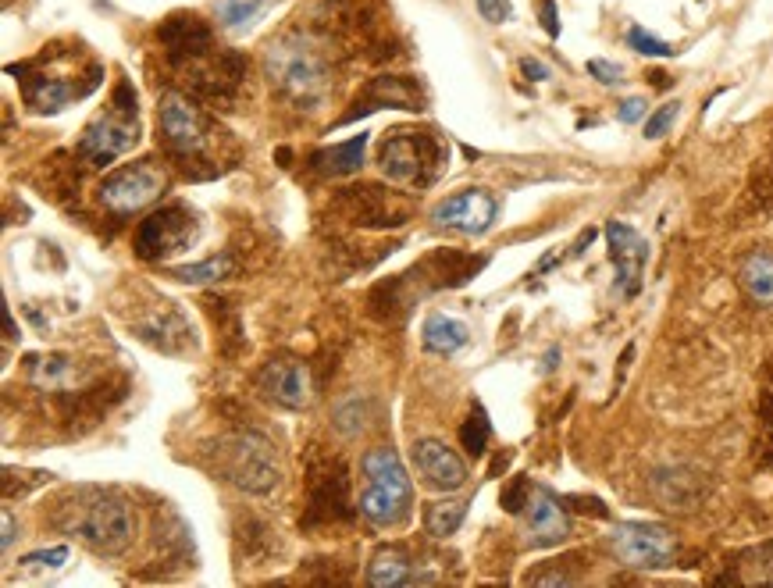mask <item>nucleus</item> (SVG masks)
I'll list each match as a JSON object with an SVG mask.
<instances>
[{
    "label": "nucleus",
    "instance_id": "1",
    "mask_svg": "<svg viewBox=\"0 0 773 588\" xmlns=\"http://www.w3.org/2000/svg\"><path fill=\"white\" fill-rule=\"evenodd\" d=\"M50 521L65 531V535L86 542V546L100 556L125 553L132 542L129 503L107 489H90V485H86V489L68 492V496L54 507V517H50Z\"/></svg>",
    "mask_w": 773,
    "mask_h": 588
},
{
    "label": "nucleus",
    "instance_id": "2",
    "mask_svg": "<svg viewBox=\"0 0 773 588\" xmlns=\"http://www.w3.org/2000/svg\"><path fill=\"white\" fill-rule=\"evenodd\" d=\"M264 75L282 97L314 107L328 97L332 68L307 33H282L264 47Z\"/></svg>",
    "mask_w": 773,
    "mask_h": 588
},
{
    "label": "nucleus",
    "instance_id": "3",
    "mask_svg": "<svg viewBox=\"0 0 773 588\" xmlns=\"http://www.w3.org/2000/svg\"><path fill=\"white\" fill-rule=\"evenodd\" d=\"M449 164V147L435 132L396 129L378 147V168L399 186H432Z\"/></svg>",
    "mask_w": 773,
    "mask_h": 588
},
{
    "label": "nucleus",
    "instance_id": "4",
    "mask_svg": "<svg viewBox=\"0 0 773 588\" xmlns=\"http://www.w3.org/2000/svg\"><path fill=\"white\" fill-rule=\"evenodd\" d=\"M367 474V492L360 496V514L375 528H392L410 514V499H414V485L407 478V467L399 460L396 450L378 446L360 460Z\"/></svg>",
    "mask_w": 773,
    "mask_h": 588
},
{
    "label": "nucleus",
    "instance_id": "5",
    "mask_svg": "<svg viewBox=\"0 0 773 588\" xmlns=\"http://www.w3.org/2000/svg\"><path fill=\"white\" fill-rule=\"evenodd\" d=\"M139 143V125H136V90L129 82H118L114 100L97 122L86 125L79 136V154L93 164H111L125 157Z\"/></svg>",
    "mask_w": 773,
    "mask_h": 588
},
{
    "label": "nucleus",
    "instance_id": "6",
    "mask_svg": "<svg viewBox=\"0 0 773 588\" xmlns=\"http://www.w3.org/2000/svg\"><path fill=\"white\" fill-rule=\"evenodd\" d=\"M218 474L243 492L264 496L278 485L275 446L261 432H236L218 442Z\"/></svg>",
    "mask_w": 773,
    "mask_h": 588
},
{
    "label": "nucleus",
    "instance_id": "7",
    "mask_svg": "<svg viewBox=\"0 0 773 588\" xmlns=\"http://www.w3.org/2000/svg\"><path fill=\"white\" fill-rule=\"evenodd\" d=\"M200 236V221L186 204H168L154 211L136 229V257L139 261H168L182 254Z\"/></svg>",
    "mask_w": 773,
    "mask_h": 588
},
{
    "label": "nucleus",
    "instance_id": "8",
    "mask_svg": "<svg viewBox=\"0 0 773 588\" xmlns=\"http://www.w3.org/2000/svg\"><path fill=\"white\" fill-rule=\"evenodd\" d=\"M610 549L624 567L635 571H663L674 564L677 539L674 531L652 521H624L613 528Z\"/></svg>",
    "mask_w": 773,
    "mask_h": 588
},
{
    "label": "nucleus",
    "instance_id": "9",
    "mask_svg": "<svg viewBox=\"0 0 773 588\" xmlns=\"http://www.w3.org/2000/svg\"><path fill=\"white\" fill-rule=\"evenodd\" d=\"M164 186H168V179H164V168L157 161L125 164V168H118L100 182V204L111 214L143 211L164 193Z\"/></svg>",
    "mask_w": 773,
    "mask_h": 588
},
{
    "label": "nucleus",
    "instance_id": "10",
    "mask_svg": "<svg viewBox=\"0 0 773 588\" xmlns=\"http://www.w3.org/2000/svg\"><path fill=\"white\" fill-rule=\"evenodd\" d=\"M161 132L164 143L175 157L182 161H196L207 150V122L200 115V107L182 93H168L161 100Z\"/></svg>",
    "mask_w": 773,
    "mask_h": 588
},
{
    "label": "nucleus",
    "instance_id": "11",
    "mask_svg": "<svg viewBox=\"0 0 773 588\" xmlns=\"http://www.w3.org/2000/svg\"><path fill=\"white\" fill-rule=\"evenodd\" d=\"M496 196L489 189H460V193L446 196L442 204L432 207V221L442 225V229H456L464 236H485L496 221Z\"/></svg>",
    "mask_w": 773,
    "mask_h": 588
},
{
    "label": "nucleus",
    "instance_id": "12",
    "mask_svg": "<svg viewBox=\"0 0 773 588\" xmlns=\"http://www.w3.org/2000/svg\"><path fill=\"white\" fill-rule=\"evenodd\" d=\"M567 535H570L567 503L556 499L549 489H542V485H535L528 507H524V546L549 549V546H560Z\"/></svg>",
    "mask_w": 773,
    "mask_h": 588
},
{
    "label": "nucleus",
    "instance_id": "13",
    "mask_svg": "<svg viewBox=\"0 0 773 588\" xmlns=\"http://www.w3.org/2000/svg\"><path fill=\"white\" fill-rule=\"evenodd\" d=\"M606 243H610V261L617 268V293L638 296L645 261H649V243H645V236H638L624 221H610L606 225Z\"/></svg>",
    "mask_w": 773,
    "mask_h": 588
},
{
    "label": "nucleus",
    "instance_id": "14",
    "mask_svg": "<svg viewBox=\"0 0 773 588\" xmlns=\"http://www.w3.org/2000/svg\"><path fill=\"white\" fill-rule=\"evenodd\" d=\"M424 97L417 93L414 79L410 75H378L371 79L364 93H360L357 107L342 122H353L360 115H371V111H382V107H399V111H424Z\"/></svg>",
    "mask_w": 773,
    "mask_h": 588
},
{
    "label": "nucleus",
    "instance_id": "15",
    "mask_svg": "<svg viewBox=\"0 0 773 588\" xmlns=\"http://www.w3.org/2000/svg\"><path fill=\"white\" fill-rule=\"evenodd\" d=\"M414 460H417V471H421L424 478H428V485H435V489L456 492L467 485V464L460 460V453L449 450L446 442L417 439Z\"/></svg>",
    "mask_w": 773,
    "mask_h": 588
},
{
    "label": "nucleus",
    "instance_id": "16",
    "mask_svg": "<svg viewBox=\"0 0 773 588\" xmlns=\"http://www.w3.org/2000/svg\"><path fill=\"white\" fill-rule=\"evenodd\" d=\"M257 385L264 396H271L289 410H300L310 403V371L307 364H296V360H271L257 378Z\"/></svg>",
    "mask_w": 773,
    "mask_h": 588
},
{
    "label": "nucleus",
    "instance_id": "17",
    "mask_svg": "<svg viewBox=\"0 0 773 588\" xmlns=\"http://www.w3.org/2000/svg\"><path fill=\"white\" fill-rule=\"evenodd\" d=\"M161 43L168 47L171 61H186V65L214 50L211 29H207L196 15H171L168 22L161 25Z\"/></svg>",
    "mask_w": 773,
    "mask_h": 588
},
{
    "label": "nucleus",
    "instance_id": "18",
    "mask_svg": "<svg viewBox=\"0 0 773 588\" xmlns=\"http://www.w3.org/2000/svg\"><path fill=\"white\" fill-rule=\"evenodd\" d=\"M97 90V82H68V79H54V75H29L25 79V104L43 115H54L61 107H68L72 100L86 97V93Z\"/></svg>",
    "mask_w": 773,
    "mask_h": 588
},
{
    "label": "nucleus",
    "instance_id": "19",
    "mask_svg": "<svg viewBox=\"0 0 773 588\" xmlns=\"http://www.w3.org/2000/svg\"><path fill=\"white\" fill-rule=\"evenodd\" d=\"M342 207H350V214H353L357 225H371V229H382V225H403V211H392V196L382 193L378 186L342 189Z\"/></svg>",
    "mask_w": 773,
    "mask_h": 588
},
{
    "label": "nucleus",
    "instance_id": "20",
    "mask_svg": "<svg viewBox=\"0 0 773 588\" xmlns=\"http://www.w3.org/2000/svg\"><path fill=\"white\" fill-rule=\"evenodd\" d=\"M136 335L164 353H179L189 343V325L171 303H161V311H154L147 321H136Z\"/></svg>",
    "mask_w": 773,
    "mask_h": 588
},
{
    "label": "nucleus",
    "instance_id": "21",
    "mask_svg": "<svg viewBox=\"0 0 773 588\" xmlns=\"http://www.w3.org/2000/svg\"><path fill=\"white\" fill-rule=\"evenodd\" d=\"M346 474H342V467L335 471L332 478V467L328 471H321V467H314V478H310V521H318V517H346L350 514V499H346Z\"/></svg>",
    "mask_w": 773,
    "mask_h": 588
},
{
    "label": "nucleus",
    "instance_id": "22",
    "mask_svg": "<svg viewBox=\"0 0 773 588\" xmlns=\"http://www.w3.org/2000/svg\"><path fill=\"white\" fill-rule=\"evenodd\" d=\"M652 489L670 510H692L706 492V485H702V478H688V471H681V467H667V471H656Z\"/></svg>",
    "mask_w": 773,
    "mask_h": 588
},
{
    "label": "nucleus",
    "instance_id": "23",
    "mask_svg": "<svg viewBox=\"0 0 773 588\" xmlns=\"http://www.w3.org/2000/svg\"><path fill=\"white\" fill-rule=\"evenodd\" d=\"M364 150H367V132H360V136L346 139V143H335V147H328V150H318V154H314V168H318L321 175L342 179V175L360 172Z\"/></svg>",
    "mask_w": 773,
    "mask_h": 588
},
{
    "label": "nucleus",
    "instance_id": "24",
    "mask_svg": "<svg viewBox=\"0 0 773 588\" xmlns=\"http://www.w3.org/2000/svg\"><path fill=\"white\" fill-rule=\"evenodd\" d=\"M421 339H424V350L449 357V353L464 350L471 332H467L464 321L449 318V314H428V318H424V328H421Z\"/></svg>",
    "mask_w": 773,
    "mask_h": 588
},
{
    "label": "nucleus",
    "instance_id": "25",
    "mask_svg": "<svg viewBox=\"0 0 773 588\" xmlns=\"http://www.w3.org/2000/svg\"><path fill=\"white\" fill-rule=\"evenodd\" d=\"M414 564H410V556L403 553L399 546L392 549H382V553L371 560L367 567V585L371 588H396V585H414Z\"/></svg>",
    "mask_w": 773,
    "mask_h": 588
},
{
    "label": "nucleus",
    "instance_id": "26",
    "mask_svg": "<svg viewBox=\"0 0 773 588\" xmlns=\"http://www.w3.org/2000/svg\"><path fill=\"white\" fill-rule=\"evenodd\" d=\"M738 278L745 293L759 303V307H773V254L770 250H752L738 268Z\"/></svg>",
    "mask_w": 773,
    "mask_h": 588
},
{
    "label": "nucleus",
    "instance_id": "27",
    "mask_svg": "<svg viewBox=\"0 0 773 588\" xmlns=\"http://www.w3.org/2000/svg\"><path fill=\"white\" fill-rule=\"evenodd\" d=\"M464 514H467V507L460 499L428 503V510H424V531H428L432 539H449V535H456V528L464 524Z\"/></svg>",
    "mask_w": 773,
    "mask_h": 588
},
{
    "label": "nucleus",
    "instance_id": "28",
    "mask_svg": "<svg viewBox=\"0 0 773 588\" xmlns=\"http://www.w3.org/2000/svg\"><path fill=\"white\" fill-rule=\"evenodd\" d=\"M489 439H492L489 414H485V407H481V403H474L471 417H467L464 428H460V442H464V450L471 453V457H485V450H489Z\"/></svg>",
    "mask_w": 773,
    "mask_h": 588
},
{
    "label": "nucleus",
    "instance_id": "29",
    "mask_svg": "<svg viewBox=\"0 0 773 588\" xmlns=\"http://www.w3.org/2000/svg\"><path fill=\"white\" fill-rule=\"evenodd\" d=\"M171 275L179 278V282H189V286H207V282H221V278L232 275V257L221 254V257H211L204 264H186V268H175Z\"/></svg>",
    "mask_w": 773,
    "mask_h": 588
},
{
    "label": "nucleus",
    "instance_id": "30",
    "mask_svg": "<svg viewBox=\"0 0 773 588\" xmlns=\"http://www.w3.org/2000/svg\"><path fill=\"white\" fill-rule=\"evenodd\" d=\"M627 47L642 54V58H674V47L667 40H660V36H652L645 25H631L627 29Z\"/></svg>",
    "mask_w": 773,
    "mask_h": 588
},
{
    "label": "nucleus",
    "instance_id": "31",
    "mask_svg": "<svg viewBox=\"0 0 773 588\" xmlns=\"http://www.w3.org/2000/svg\"><path fill=\"white\" fill-rule=\"evenodd\" d=\"M257 15H261V0H218V22L225 29H239Z\"/></svg>",
    "mask_w": 773,
    "mask_h": 588
},
{
    "label": "nucleus",
    "instance_id": "32",
    "mask_svg": "<svg viewBox=\"0 0 773 588\" xmlns=\"http://www.w3.org/2000/svg\"><path fill=\"white\" fill-rule=\"evenodd\" d=\"M531 492H535V485H531L528 478H524V474H517V478H510V485L503 489L499 503H503L506 514H524V507H528Z\"/></svg>",
    "mask_w": 773,
    "mask_h": 588
},
{
    "label": "nucleus",
    "instance_id": "33",
    "mask_svg": "<svg viewBox=\"0 0 773 588\" xmlns=\"http://www.w3.org/2000/svg\"><path fill=\"white\" fill-rule=\"evenodd\" d=\"M65 564H68V546L40 549V553L22 556V571H57V567Z\"/></svg>",
    "mask_w": 773,
    "mask_h": 588
},
{
    "label": "nucleus",
    "instance_id": "34",
    "mask_svg": "<svg viewBox=\"0 0 773 588\" xmlns=\"http://www.w3.org/2000/svg\"><path fill=\"white\" fill-rule=\"evenodd\" d=\"M677 115H681V104H677V100L656 107V111L645 118V139H663V136H667V129L677 122Z\"/></svg>",
    "mask_w": 773,
    "mask_h": 588
},
{
    "label": "nucleus",
    "instance_id": "35",
    "mask_svg": "<svg viewBox=\"0 0 773 588\" xmlns=\"http://www.w3.org/2000/svg\"><path fill=\"white\" fill-rule=\"evenodd\" d=\"M481 11V18L489 25H506L513 18V4L510 0H474Z\"/></svg>",
    "mask_w": 773,
    "mask_h": 588
},
{
    "label": "nucleus",
    "instance_id": "36",
    "mask_svg": "<svg viewBox=\"0 0 773 588\" xmlns=\"http://www.w3.org/2000/svg\"><path fill=\"white\" fill-rule=\"evenodd\" d=\"M588 75H592V79H599L603 86H620V82H624V68L613 65V61H606V58H592V61H588Z\"/></svg>",
    "mask_w": 773,
    "mask_h": 588
},
{
    "label": "nucleus",
    "instance_id": "37",
    "mask_svg": "<svg viewBox=\"0 0 773 588\" xmlns=\"http://www.w3.org/2000/svg\"><path fill=\"white\" fill-rule=\"evenodd\" d=\"M567 510H578V514H592V517H610V507H606L603 499L595 496H563Z\"/></svg>",
    "mask_w": 773,
    "mask_h": 588
},
{
    "label": "nucleus",
    "instance_id": "38",
    "mask_svg": "<svg viewBox=\"0 0 773 588\" xmlns=\"http://www.w3.org/2000/svg\"><path fill=\"white\" fill-rule=\"evenodd\" d=\"M763 460L766 464H773V392H766L763 396Z\"/></svg>",
    "mask_w": 773,
    "mask_h": 588
},
{
    "label": "nucleus",
    "instance_id": "39",
    "mask_svg": "<svg viewBox=\"0 0 773 588\" xmlns=\"http://www.w3.org/2000/svg\"><path fill=\"white\" fill-rule=\"evenodd\" d=\"M645 111H649V104H645L642 97H627L624 104H620L617 118L624 125H635V122H642V118H645Z\"/></svg>",
    "mask_w": 773,
    "mask_h": 588
},
{
    "label": "nucleus",
    "instance_id": "40",
    "mask_svg": "<svg viewBox=\"0 0 773 588\" xmlns=\"http://www.w3.org/2000/svg\"><path fill=\"white\" fill-rule=\"evenodd\" d=\"M538 18H542V29L549 36H560V15H556V0H538Z\"/></svg>",
    "mask_w": 773,
    "mask_h": 588
},
{
    "label": "nucleus",
    "instance_id": "41",
    "mask_svg": "<svg viewBox=\"0 0 773 588\" xmlns=\"http://www.w3.org/2000/svg\"><path fill=\"white\" fill-rule=\"evenodd\" d=\"M752 556L759 560V564H756V578H759V581H770V585H773V542L759 546Z\"/></svg>",
    "mask_w": 773,
    "mask_h": 588
},
{
    "label": "nucleus",
    "instance_id": "42",
    "mask_svg": "<svg viewBox=\"0 0 773 588\" xmlns=\"http://www.w3.org/2000/svg\"><path fill=\"white\" fill-rule=\"evenodd\" d=\"M521 72H524V79H531V82H546L549 75H553L538 58H521Z\"/></svg>",
    "mask_w": 773,
    "mask_h": 588
},
{
    "label": "nucleus",
    "instance_id": "43",
    "mask_svg": "<svg viewBox=\"0 0 773 588\" xmlns=\"http://www.w3.org/2000/svg\"><path fill=\"white\" fill-rule=\"evenodd\" d=\"M15 546V517H11V510H4V553Z\"/></svg>",
    "mask_w": 773,
    "mask_h": 588
},
{
    "label": "nucleus",
    "instance_id": "44",
    "mask_svg": "<svg viewBox=\"0 0 773 588\" xmlns=\"http://www.w3.org/2000/svg\"><path fill=\"white\" fill-rule=\"evenodd\" d=\"M595 236H599V232H595V229H585V232H581V236H578V243H574V250H570V254L581 257V254H585V246L592 243Z\"/></svg>",
    "mask_w": 773,
    "mask_h": 588
},
{
    "label": "nucleus",
    "instance_id": "45",
    "mask_svg": "<svg viewBox=\"0 0 773 588\" xmlns=\"http://www.w3.org/2000/svg\"><path fill=\"white\" fill-rule=\"evenodd\" d=\"M556 360H560V350L553 346V350L546 353V364H542V371H553V368H556Z\"/></svg>",
    "mask_w": 773,
    "mask_h": 588
},
{
    "label": "nucleus",
    "instance_id": "46",
    "mask_svg": "<svg viewBox=\"0 0 773 588\" xmlns=\"http://www.w3.org/2000/svg\"><path fill=\"white\" fill-rule=\"evenodd\" d=\"M649 82H652V86H660V90H667V86H670V79H667V75H663V72H652V75H649Z\"/></svg>",
    "mask_w": 773,
    "mask_h": 588
}]
</instances>
